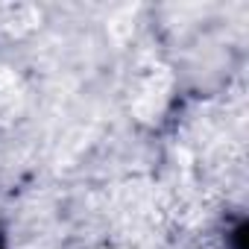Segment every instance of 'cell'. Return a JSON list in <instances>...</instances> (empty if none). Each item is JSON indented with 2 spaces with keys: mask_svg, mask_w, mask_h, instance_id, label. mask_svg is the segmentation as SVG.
Wrapping results in <instances>:
<instances>
[{
  "mask_svg": "<svg viewBox=\"0 0 249 249\" xmlns=\"http://www.w3.org/2000/svg\"><path fill=\"white\" fill-rule=\"evenodd\" d=\"M0 249H6V246H3V243H0Z\"/></svg>",
  "mask_w": 249,
  "mask_h": 249,
  "instance_id": "2",
  "label": "cell"
},
{
  "mask_svg": "<svg viewBox=\"0 0 249 249\" xmlns=\"http://www.w3.org/2000/svg\"><path fill=\"white\" fill-rule=\"evenodd\" d=\"M229 246L231 249H246V223L243 220L229 231Z\"/></svg>",
  "mask_w": 249,
  "mask_h": 249,
  "instance_id": "1",
  "label": "cell"
}]
</instances>
